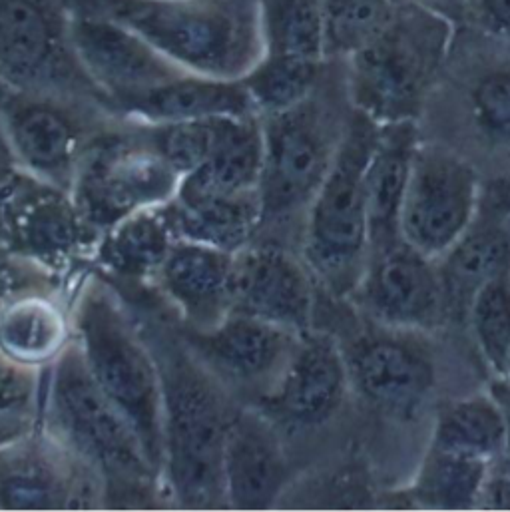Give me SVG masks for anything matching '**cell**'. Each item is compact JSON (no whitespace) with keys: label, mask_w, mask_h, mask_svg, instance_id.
<instances>
[{"label":"cell","mask_w":510,"mask_h":512,"mask_svg":"<svg viewBox=\"0 0 510 512\" xmlns=\"http://www.w3.org/2000/svg\"><path fill=\"white\" fill-rule=\"evenodd\" d=\"M72 335L94 381L128 419L162 477L164 395L156 353L122 299L96 275L72 307Z\"/></svg>","instance_id":"obj_3"},{"label":"cell","mask_w":510,"mask_h":512,"mask_svg":"<svg viewBox=\"0 0 510 512\" xmlns=\"http://www.w3.org/2000/svg\"><path fill=\"white\" fill-rule=\"evenodd\" d=\"M351 393L347 361L337 337L311 329L299 343L269 397L257 405L277 425L317 429L329 423Z\"/></svg>","instance_id":"obj_17"},{"label":"cell","mask_w":510,"mask_h":512,"mask_svg":"<svg viewBox=\"0 0 510 512\" xmlns=\"http://www.w3.org/2000/svg\"><path fill=\"white\" fill-rule=\"evenodd\" d=\"M465 6L481 32L510 44V0H465Z\"/></svg>","instance_id":"obj_38"},{"label":"cell","mask_w":510,"mask_h":512,"mask_svg":"<svg viewBox=\"0 0 510 512\" xmlns=\"http://www.w3.org/2000/svg\"><path fill=\"white\" fill-rule=\"evenodd\" d=\"M230 118L144 124V134L180 178L200 168L218 146Z\"/></svg>","instance_id":"obj_36"},{"label":"cell","mask_w":510,"mask_h":512,"mask_svg":"<svg viewBox=\"0 0 510 512\" xmlns=\"http://www.w3.org/2000/svg\"><path fill=\"white\" fill-rule=\"evenodd\" d=\"M10 92H12V90H10V88L4 84V80L0 78V108H2V104H4V100L8 98Z\"/></svg>","instance_id":"obj_42"},{"label":"cell","mask_w":510,"mask_h":512,"mask_svg":"<svg viewBox=\"0 0 510 512\" xmlns=\"http://www.w3.org/2000/svg\"><path fill=\"white\" fill-rule=\"evenodd\" d=\"M341 349L351 391L371 409L395 421H411L429 403L437 385V367L423 333L369 321V329L349 345L341 343Z\"/></svg>","instance_id":"obj_10"},{"label":"cell","mask_w":510,"mask_h":512,"mask_svg":"<svg viewBox=\"0 0 510 512\" xmlns=\"http://www.w3.org/2000/svg\"><path fill=\"white\" fill-rule=\"evenodd\" d=\"M180 180L144 132L100 138L86 144L68 196L92 230L106 232L134 214L170 204Z\"/></svg>","instance_id":"obj_8"},{"label":"cell","mask_w":510,"mask_h":512,"mask_svg":"<svg viewBox=\"0 0 510 512\" xmlns=\"http://www.w3.org/2000/svg\"><path fill=\"white\" fill-rule=\"evenodd\" d=\"M140 124H172L212 118L259 116L242 80L184 72L118 108Z\"/></svg>","instance_id":"obj_21"},{"label":"cell","mask_w":510,"mask_h":512,"mask_svg":"<svg viewBox=\"0 0 510 512\" xmlns=\"http://www.w3.org/2000/svg\"><path fill=\"white\" fill-rule=\"evenodd\" d=\"M455 28L419 0L397 6L387 30L347 58V98L379 126L417 122L449 56Z\"/></svg>","instance_id":"obj_4"},{"label":"cell","mask_w":510,"mask_h":512,"mask_svg":"<svg viewBox=\"0 0 510 512\" xmlns=\"http://www.w3.org/2000/svg\"><path fill=\"white\" fill-rule=\"evenodd\" d=\"M44 383L40 405L44 431L100 475L106 507L108 499H116V505L140 507L164 489L132 425L88 371L74 337L48 365Z\"/></svg>","instance_id":"obj_2"},{"label":"cell","mask_w":510,"mask_h":512,"mask_svg":"<svg viewBox=\"0 0 510 512\" xmlns=\"http://www.w3.org/2000/svg\"><path fill=\"white\" fill-rule=\"evenodd\" d=\"M323 62L259 56L242 78L259 118L291 110L319 88Z\"/></svg>","instance_id":"obj_31"},{"label":"cell","mask_w":510,"mask_h":512,"mask_svg":"<svg viewBox=\"0 0 510 512\" xmlns=\"http://www.w3.org/2000/svg\"><path fill=\"white\" fill-rule=\"evenodd\" d=\"M72 321L46 295H20L0 307V359L26 369L52 365L72 341Z\"/></svg>","instance_id":"obj_25"},{"label":"cell","mask_w":510,"mask_h":512,"mask_svg":"<svg viewBox=\"0 0 510 512\" xmlns=\"http://www.w3.org/2000/svg\"><path fill=\"white\" fill-rule=\"evenodd\" d=\"M505 377H509V379H510V357H509V365H507V373H505Z\"/></svg>","instance_id":"obj_44"},{"label":"cell","mask_w":510,"mask_h":512,"mask_svg":"<svg viewBox=\"0 0 510 512\" xmlns=\"http://www.w3.org/2000/svg\"><path fill=\"white\" fill-rule=\"evenodd\" d=\"M429 445L499 461L507 453V423L497 399L487 391L449 401L437 411Z\"/></svg>","instance_id":"obj_28"},{"label":"cell","mask_w":510,"mask_h":512,"mask_svg":"<svg viewBox=\"0 0 510 512\" xmlns=\"http://www.w3.org/2000/svg\"><path fill=\"white\" fill-rule=\"evenodd\" d=\"M467 108L481 140L510 154V58L487 66L473 78Z\"/></svg>","instance_id":"obj_35"},{"label":"cell","mask_w":510,"mask_h":512,"mask_svg":"<svg viewBox=\"0 0 510 512\" xmlns=\"http://www.w3.org/2000/svg\"><path fill=\"white\" fill-rule=\"evenodd\" d=\"M289 459L279 425L259 407L240 405L226 437V509H273L289 485Z\"/></svg>","instance_id":"obj_18"},{"label":"cell","mask_w":510,"mask_h":512,"mask_svg":"<svg viewBox=\"0 0 510 512\" xmlns=\"http://www.w3.org/2000/svg\"><path fill=\"white\" fill-rule=\"evenodd\" d=\"M483 182L459 152L421 142L403 198L401 238L439 259L479 220Z\"/></svg>","instance_id":"obj_9"},{"label":"cell","mask_w":510,"mask_h":512,"mask_svg":"<svg viewBox=\"0 0 510 512\" xmlns=\"http://www.w3.org/2000/svg\"><path fill=\"white\" fill-rule=\"evenodd\" d=\"M465 325L493 377H505L510 357V273L495 277L475 295Z\"/></svg>","instance_id":"obj_33"},{"label":"cell","mask_w":510,"mask_h":512,"mask_svg":"<svg viewBox=\"0 0 510 512\" xmlns=\"http://www.w3.org/2000/svg\"><path fill=\"white\" fill-rule=\"evenodd\" d=\"M317 281L303 261L277 242H257L234 254L232 311L293 333H307L315 319Z\"/></svg>","instance_id":"obj_16"},{"label":"cell","mask_w":510,"mask_h":512,"mask_svg":"<svg viewBox=\"0 0 510 512\" xmlns=\"http://www.w3.org/2000/svg\"><path fill=\"white\" fill-rule=\"evenodd\" d=\"M419 2L429 4V6H433V8H437L435 4H449V2H463V4H465V0H419Z\"/></svg>","instance_id":"obj_43"},{"label":"cell","mask_w":510,"mask_h":512,"mask_svg":"<svg viewBox=\"0 0 510 512\" xmlns=\"http://www.w3.org/2000/svg\"><path fill=\"white\" fill-rule=\"evenodd\" d=\"M234 254L176 240L152 283L184 329L206 331L232 313Z\"/></svg>","instance_id":"obj_19"},{"label":"cell","mask_w":510,"mask_h":512,"mask_svg":"<svg viewBox=\"0 0 510 512\" xmlns=\"http://www.w3.org/2000/svg\"><path fill=\"white\" fill-rule=\"evenodd\" d=\"M0 78L12 92L52 98L82 86L96 92L72 52L66 24L38 0H0Z\"/></svg>","instance_id":"obj_13"},{"label":"cell","mask_w":510,"mask_h":512,"mask_svg":"<svg viewBox=\"0 0 510 512\" xmlns=\"http://www.w3.org/2000/svg\"><path fill=\"white\" fill-rule=\"evenodd\" d=\"M347 116L335 118L315 92L291 110L261 118L259 234L295 218H305L311 200L331 170Z\"/></svg>","instance_id":"obj_7"},{"label":"cell","mask_w":510,"mask_h":512,"mask_svg":"<svg viewBox=\"0 0 510 512\" xmlns=\"http://www.w3.org/2000/svg\"><path fill=\"white\" fill-rule=\"evenodd\" d=\"M437 261L447 323H465L475 295L495 277L510 273V234L505 224L477 220Z\"/></svg>","instance_id":"obj_24"},{"label":"cell","mask_w":510,"mask_h":512,"mask_svg":"<svg viewBox=\"0 0 510 512\" xmlns=\"http://www.w3.org/2000/svg\"><path fill=\"white\" fill-rule=\"evenodd\" d=\"M261 162V118H230L210 158L180 180L176 200L198 202L257 194Z\"/></svg>","instance_id":"obj_23"},{"label":"cell","mask_w":510,"mask_h":512,"mask_svg":"<svg viewBox=\"0 0 510 512\" xmlns=\"http://www.w3.org/2000/svg\"><path fill=\"white\" fill-rule=\"evenodd\" d=\"M493 461L429 445L405 491L409 507L427 511H473Z\"/></svg>","instance_id":"obj_27"},{"label":"cell","mask_w":510,"mask_h":512,"mask_svg":"<svg viewBox=\"0 0 510 512\" xmlns=\"http://www.w3.org/2000/svg\"><path fill=\"white\" fill-rule=\"evenodd\" d=\"M78 465L44 429L0 441V509L68 511Z\"/></svg>","instance_id":"obj_20"},{"label":"cell","mask_w":510,"mask_h":512,"mask_svg":"<svg viewBox=\"0 0 510 512\" xmlns=\"http://www.w3.org/2000/svg\"><path fill=\"white\" fill-rule=\"evenodd\" d=\"M104 14L190 74L242 80L261 54L255 10L232 0H104Z\"/></svg>","instance_id":"obj_6"},{"label":"cell","mask_w":510,"mask_h":512,"mask_svg":"<svg viewBox=\"0 0 510 512\" xmlns=\"http://www.w3.org/2000/svg\"><path fill=\"white\" fill-rule=\"evenodd\" d=\"M301 335L234 311L212 329H180L186 347L234 399L255 407L275 389Z\"/></svg>","instance_id":"obj_12"},{"label":"cell","mask_w":510,"mask_h":512,"mask_svg":"<svg viewBox=\"0 0 510 512\" xmlns=\"http://www.w3.org/2000/svg\"><path fill=\"white\" fill-rule=\"evenodd\" d=\"M164 214L176 240L212 246L228 254L250 246L261 228L257 194L198 202L174 198L164 206Z\"/></svg>","instance_id":"obj_26"},{"label":"cell","mask_w":510,"mask_h":512,"mask_svg":"<svg viewBox=\"0 0 510 512\" xmlns=\"http://www.w3.org/2000/svg\"><path fill=\"white\" fill-rule=\"evenodd\" d=\"M259 56L325 62L321 0H255Z\"/></svg>","instance_id":"obj_30"},{"label":"cell","mask_w":510,"mask_h":512,"mask_svg":"<svg viewBox=\"0 0 510 512\" xmlns=\"http://www.w3.org/2000/svg\"><path fill=\"white\" fill-rule=\"evenodd\" d=\"M505 226H507V230H509V234H510V218H509V220H507V222H505Z\"/></svg>","instance_id":"obj_45"},{"label":"cell","mask_w":510,"mask_h":512,"mask_svg":"<svg viewBox=\"0 0 510 512\" xmlns=\"http://www.w3.org/2000/svg\"><path fill=\"white\" fill-rule=\"evenodd\" d=\"M66 32L86 78L116 108L184 74L138 32L108 14L72 16Z\"/></svg>","instance_id":"obj_14"},{"label":"cell","mask_w":510,"mask_h":512,"mask_svg":"<svg viewBox=\"0 0 510 512\" xmlns=\"http://www.w3.org/2000/svg\"><path fill=\"white\" fill-rule=\"evenodd\" d=\"M0 126L22 176L70 192L86 144L76 118L56 98L10 92Z\"/></svg>","instance_id":"obj_15"},{"label":"cell","mask_w":510,"mask_h":512,"mask_svg":"<svg viewBox=\"0 0 510 512\" xmlns=\"http://www.w3.org/2000/svg\"><path fill=\"white\" fill-rule=\"evenodd\" d=\"M419 144L417 122L379 126V136L365 172L371 232L369 250L401 238V208Z\"/></svg>","instance_id":"obj_22"},{"label":"cell","mask_w":510,"mask_h":512,"mask_svg":"<svg viewBox=\"0 0 510 512\" xmlns=\"http://www.w3.org/2000/svg\"><path fill=\"white\" fill-rule=\"evenodd\" d=\"M42 371L0 359V441L34 429L42 405Z\"/></svg>","instance_id":"obj_37"},{"label":"cell","mask_w":510,"mask_h":512,"mask_svg":"<svg viewBox=\"0 0 510 512\" xmlns=\"http://www.w3.org/2000/svg\"><path fill=\"white\" fill-rule=\"evenodd\" d=\"M379 124L351 108L327 178L301 228V257L333 299H349L369 257L371 232L365 172Z\"/></svg>","instance_id":"obj_5"},{"label":"cell","mask_w":510,"mask_h":512,"mask_svg":"<svg viewBox=\"0 0 510 512\" xmlns=\"http://www.w3.org/2000/svg\"><path fill=\"white\" fill-rule=\"evenodd\" d=\"M477 509L483 511H510V465L499 467L493 461L487 481L483 485Z\"/></svg>","instance_id":"obj_40"},{"label":"cell","mask_w":510,"mask_h":512,"mask_svg":"<svg viewBox=\"0 0 510 512\" xmlns=\"http://www.w3.org/2000/svg\"><path fill=\"white\" fill-rule=\"evenodd\" d=\"M365 321L429 335L447 325L437 261L403 238L369 250L365 271L347 299Z\"/></svg>","instance_id":"obj_11"},{"label":"cell","mask_w":510,"mask_h":512,"mask_svg":"<svg viewBox=\"0 0 510 512\" xmlns=\"http://www.w3.org/2000/svg\"><path fill=\"white\" fill-rule=\"evenodd\" d=\"M397 6L393 0H321L327 56L349 58L371 44L387 30Z\"/></svg>","instance_id":"obj_32"},{"label":"cell","mask_w":510,"mask_h":512,"mask_svg":"<svg viewBox=\"0 0 510 512\" xmlns=\"http://www.w3.org/2000/svg\"><path fill=\"white\" fill-rule=\"evenodd\" d=\"M489 393L497 399L503 415H505V423H507V453H505V461L510 465V379L509 377H493L489 383Z\"/></svg>","instance_id":"obj_41"},{"label":"cell","mask_w":510,"mask_h":512,"mask_svg":"<svg viewBox=\"0 0 510 512\" xmlns=\"http://www.w3.org/2000/svg\"><path fill=\"white\" fill-rule=\"evenodd\" d=\"M144 333L162 377L164 491L180 509H226L224 449L242 403L196 359L180 335L164 329Z\"/></svg>","instance_id":"obj_1"},{"label":"cell","mask_w":510,"mask_h":512,"mask_svg":"<svg viewBox=\"0 0 510 512\" xmlns=\"http://www.w3.org/2000/svg\"><path fill=\"white\" fill-rule=\"evenodd\" d=\"M98 259L118 277L154 281L176 242L164 208L134 214L102 232Z\"/></svg>","instance_id":"obj_29"},{"label":"cell","mask_w":510,"mask_h":512,"mask_svg":"<svg viewBox=\"0 0 510 512\" xmlns=\"http://www.w3.org/2000/svg\"><path fill=\"white\" fill-rule=\"evenodd\" d=\"M18 216L16 228L20 242L38 256H60L80 244V230L88 226L74 202L56 198H38ZM90 228V226H88ZM92 230V228H90Z\"/></svg>","instance_id":"obj_34"},{"label":"cell","mask_w":510,"mask_h":512,"mask_svg":"<svg viewBox=\"0 0 510 512\" xmlns=\"http://www.w3.org/2000/svg\"><path fill=\"white\" fill-rule=\"evenodd\" d=\"M481 220L505 224L510 218V164L493 180L483 184Z\"/></svg>","instance_id":"obj_39"}]
</instances>
